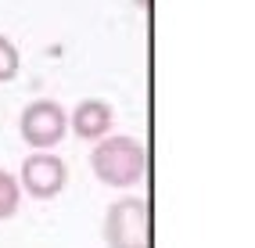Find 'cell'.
<instances>
[{
	"label": "cell",
	"instance_id": "1",
	"mask_svg": "<svg viewBox=\"0 0 255 248\" xmlns=\"http://www.w3.org/2000/svg\"><path fill=\"white\" fill-rule=\"evenodd\" d=\"M90 169L105 187H133L147 173V147L137 137L108 133L97 140L90 155Z\"/></svg>",
	"mask_w": 255,
	"mask_h": 248
},
{
	"label": "cell",
	"instance_id": "2",
	"mask_svg": "<svg viewBox=\"0 0 255 248\" xmlns=\"http://www.w3.org/2000/svg\"><path fill=\"white\" fill-rule=\"evenodd\" d=\"M108 248H151V205L144 198H119L105 212Z\"/></svg>",
	"mask_w": 255,
	"mask_h": 248
},
{
	"label": "cell",
	"instance_id": "3",
	"mask_svg": "<svg viewBox=\"0 0 255 248\" xmlns=\"http://www.w3.org/2000/svg\"><path fill=\"white\" fill-rule=\"evenodd\" d=\"M18 133L29 147L36 151H50L58 147L69 133V112H65L58 101L50 97H40V101H29L18 115Z\"/></svg>",
	"mask_w": 255,
	"mask_h": 248
},
{
	"label": "cell",
	"instance_id": "4",
	"mask_svg": "<svg viewBox=\"0 0 255 248\" xmlns=\"http://www.w3.org/2000/svg\"><path fill=\"white\" fill-rule=\"evenodd\" d=\"M65 184H69V165H65L58 155H50V151L29 155L22 162V169H18V187L29 198H40V202L58 198L65 191Z\"/></svg>",
	"mask_w": 255,
	"mask_h": 248
},
{
	"label": "cell",
	"instance_id": "5",
	"mask_svg": "<svg viewBox=\"0 0 255 248\" xmlns=\"http://www.w3.org/2000/svg\"><path fill=\"white\" fill-rule=\"evenodd\" d=\"M115 126V112L108 101H101V97H87V101H79L69 115V129L83 140H101L108 137Z\"/></svg>",
	"mask_w": 255,
	"mask_h": 248
},
{
	"label": "cell",
	"instance_id": "6",
	"mask_svg": "<svg viewBox=\"0 0 255 248\" xmlns=\"http://www.w3.org/2000/svg\"><path fill=\"white\" fill-rule=\"evenodd\" d=\"M22 205V187H18V176L7 173V169H0V223L11 220L14 212H18Z\"/></svg>",
	"mask_w": 255,
	"mask_h": 248
},
{
	"label": "cell",
	"instance_id": "7",
	"mask_svg": "<svg viewBox=\"0 0 255 248\" xmlns=\"http://www.w3.org/2000/svg\"><path fill=\"white\" fill-rule=\"evenodd\" d=\"M18 69H22L18 47H14V40H7L4 32H0V83H11L18 76Z\"/></svg>",
	"mask_w": 255,
	"mask_h": 248
},
{
	"label": "cell",
	"instance_id": "8",
	"mask_svg": "<svg viewBox=\"0 0 255 248\" xmlns=\"http://www.w3.org/2000/svg\"><path fill=\"white\" fill-rule=\"evenodd\" d=\"M133 4H137L140 11H151V0H133Z\"/></svg>",
	"mask_w": 255,
	"mask_h": 248
}]
</instances>
